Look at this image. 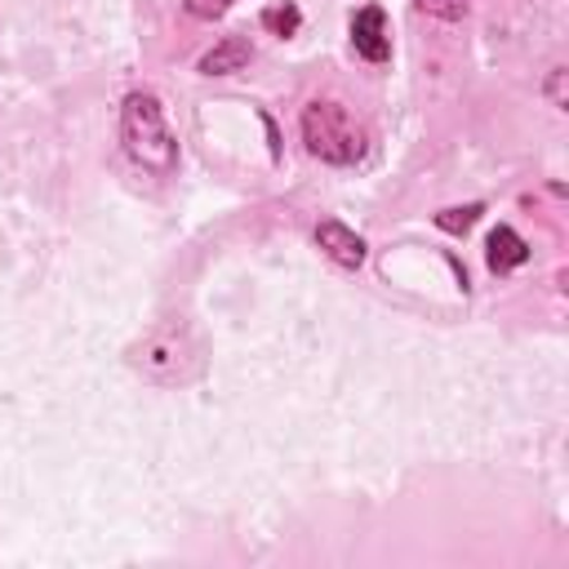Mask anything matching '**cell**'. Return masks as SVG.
I'll return each mask as SVG.
<instances>
[{
	"instance_id": "1",
	"label": "cell",
	"mask_w": 569,
	"mask_h": 569,
	"mask_svg": "<svg viewBox=\"0 0 569 569\" xmlns=\"http://www.w3.org/2000/svg\"><path fill=\"white\" fill-rule=\"evenodd\" d=\"M200 342L187 320H160L133 347V369L156 387H178L200 373Z\"/></svg>"
},
{
	"instance_id": "9",
	"label": "cell",
	"mask_w": 569,
	"mask_h": 569,
	"mask_svg": "<svg viewBox=\"0 0 569 569\" xmlns=\"http://www.w3.org/2000/svg\"><path fill=\"white\" fill-rule=\"evenodd\" d=\"M262 27L284 40V36H293V31L302 27V13H298V4H271V9L262 13Z\"/></svg>"
},
{
	"instance_id": "12",
	"label": "cell",
	"mask_w": 569,
	"mask_h": 569,
	"mask_svg": "<svg viewBox=\"0 0 569 569\" xmlns=\"http://www.w3.org/2000/svg\"><path fill=\"white\" fill-rule=\"evenodd\" d=\"M560 80H565V71L556 67V71H551V84H547V93H551V102H556V107H565V93H560Z\"/></svg>"
},
{
	"instance_id": "11",
	"label": "cell",
	"mask_w": 569,
	"mask_h": 569,
	"mask_svg": "<svg viewBox=\"0 0 569 569\" xmlns=\"http://www.w3.org/2000/svg\"><path fill=\"white\" fill-rule=\"evenodd\" d=\"M427 13H440V18H458L467 9V0H418Z\"/></svg>"
},
{
	"instance_id": "2",
	"label": "cell",
	"mask_w": 569,
	"mask_h": 569,
	"mask_svg": "<svg viewBox=\"0 0 569 569\" xmlns=\"http://www.w3.org/2000/svg\"><path fill=\"white\" fill-rule=\"evenodd\" d=\"M120 138H124V151L156 178H169L178 169V142L164 124V111H160V98L156 93H129L124 107H120Z\"/></svg>"
},
{
	"instance_id": "5",
	"label": "cell",
	"mask_w": 569,
	"mask_h": 569,
	"mask_svg": "<svg viewBox=\"0 0 569 569\" xmlns=\"http://www.w3.org/2000/svg\"><path fill=\"white\" fill-rule=\"evenodd\" d=\"M316 244L325 249V258H333L338 267H347V271H356L360 262H365V240L347 227V222H338V218H325L320 227H316Z\"/></svg>"
},
{
	"instance_id": "3",
	"label": "cell",
	"mask_w": 569,
	"mask_h": 569,
	"mask_svg": "<svg viewBox=\"0 0 569 569\" xmlns=\"http://www.w3.org/2000/svg\"><path fill=\"white\" fill-rule=\"evenodd\" d=\"M302 142L316 160L325 164H356L365 156V129L351 120V111L342 102H307L302 111Z\"/></svg>"
},
{
	"instance_id": "8",
	"label": "cell",
	"mask_w": 569,
	"mask_h": 569,
	"mask_svg": "<svg viewBox=\"0 0 569 569\" xmlns=\"http://www.w3.org/2000/svg\"><path fill=\"white\" fill-rule=\"evenodd\" d=\"M480 213H485V204H476V200L471 204H453V209H440L436 213V227L449 231V236H467L480 222Z\"/></svg>"
},
{
	"instance_id": "6",
	"label": "cell",
	"mask_w": 569,
	"mask_h": 569,
	"mask_svg": "<svg viewBox=\"0 0 569 569\" xmlns=\"http://www.w3.org/2000/svg\"><path fill=\"white\" fill-rule=\"evenodd\" d=\"M249 58H253V44H249L244 36H227V40H218V44L200 58V71H204V76H231V71H240Z\"/></svg>"
},
{
	"instance_id": "7",
	"label": "cell",
	"mask_w": 569,
	"mask_h": 569,
	"mask_svg": "<svg viewBox=\"0 0 569 569\" xmlns=\"http://www.w3.org/2000/svg\"><path fill=\"white\" fill-rule=\"evenodd\" d=\"M485 258H489V267L502 276V271H511V267H520V262L529 258V244H525L511 227H493L489 240H485Z\"/></svg>"
},
{
	"instance_id": "10",
	"label": "cell",
	"mask_w": 569,
	"mask_h": 569,
	"mask_svg": "<svg viewBox=\"0 0 569 569\" xmlns=\"http://www.w3.org/2000/svg\"><path fill=\"white\" fill-rule=\"evenodd\" d=\"M231 4H236V0H187V13H191V18L213 22V18H222Z\"/></svg>"
},
{
	"instance_id": "4",
	"label": "cell",
	"mask_w": 569,
	"mask_h": 569,
	"mask_svg": "<svg viewBox=\"0 0 569 569\" xmlns=\"http://www.w3.org/2000/svg\"><path fill=\"white\" fill-rule=\"evenodd\" d=\"M351 44L360 58L369 62H387L391 58V36H387V13L378 4H365L356 18H351Z\"/></svg>"
}]
</instances>
